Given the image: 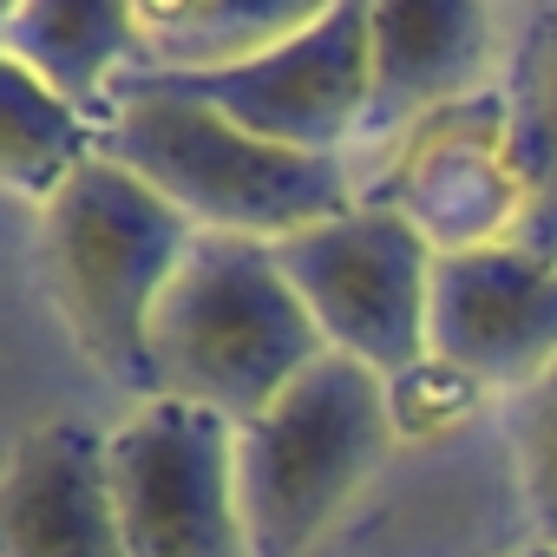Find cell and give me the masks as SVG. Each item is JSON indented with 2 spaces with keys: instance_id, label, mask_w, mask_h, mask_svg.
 I'll return each instance as SVG.
<instances>
[{
  "instance_id": "cell-14",
  "label": "cell",
  "mask_w": 557,
  "mask_h": 557,
  "mask_svg": "<svg viewBox=\"0 0 557 557\" xmlns=\"http://www.w3.org/2000/svg\"><path fill=\"white\" fill-rule=\"evenodd\" d=\"M92 158L99 125L47 92L21 60H0V184L47 210Z\"/></svg>"
},
{
  "instance_id": "cell-17",
  "label": "cell",
  "mask_w": 557,
  "mask_h": 557,
  "mask_svg": "<svg viewBox=\"0 0 557 557\" xmlns=\"http://www.w3.org/2000/svg\"><path fill=\"white\" fill-rule=\"evenodd\" d=\"M479 381H466L459 368H446V361H420V368H407V374H394L387 381V400H394V433H433V426H446V420H466L472 407H479Z\"/></svg>"
},
{
  "instance_id": "cell-7",
  "label": "cell",
  "mask_w": 557,
  "mask_h": 557,
  "mask_svg": "<svg viewBox=\"0 0 557 557\" xmlns=\"http://www.w3.org/2000/svg\"><path fill=\"white\" fill-rule=\"evenodd\" d=\"M106 479L132 557H249L230 420L190 400H145L106 440Z\"/></svg>"
},
{
  "instance_id": "cell-1",
  "label": "cell",
  "mask_w": 557,
  "mask_h": 557,
  "mask_svg": "<svg viewBox=\"0 0 557 557\" xmlns=\"http://www.w3.org/2000/svg\"><path fill=\"white\" fill-rule=\"evenodd\" d=\"M329 355L315 315L289 289L275 243L197 236L151 322L158 400H190L236 433L256 426Z\"/></svg>"
},
{
  "instance_id": "cell-2",
  "label": "cell",
  "mask_w": 557,
  "mask_h": 557,
  "mask_svg": "<svg viewBox=\"0 0 557 557\" xmlns=\"http://www.w3.org/2000/svg\"><path fill=\"white\" fill-rule=\"evenodd\" d=\"M190 243V216L112 158H92L40 210V269L79 355L145 400H158L151 322Z\"/></svg>"
},
{
  "instance_id": "cell-15",
  "label": "cell",
  "mask_w": 557,
  "mask_h": 557,
  "mask_svg": "<svg viewBox=\"0 0 557 557\" xmlns=\"http://www.w3.org/2000/svg\"><path fill=\"white\" fill-rule=\"evenodd\" d=\"M505 151L524 197L557 171V8H531L505 53Z\"/></svg>"
},
{
  "instance_id": "cell-18",
  "label": "cell",
  "mask_w": 557,
  "mask_h": 557,
  "mask_svg": "<svg viewBox=\"0 0 557 557\" xmlns=\"http://www.w3.org/2000/svg\"><path fill=\"white\" fill-rule=\"evenodd\" d=\"M505 243H518L524 256H537V262H550L557 269V171L524 197V216L511 223V236Z\"/></svg>"
},
{
  "instance_id": "cell-8",
  "label": "cell",
  "mask_w": 557,
  "mask_h": 557,
  "mask_svg": "<svg viewBox=\"0 0 557 557\" xmlns=\"http://www.w3.org/2000/svg\"><path fill=\"white\" fill-rule=\"evenodd\" d=\"M361 203L400 210L440 256L505 243L511 223L524 216V184L511 177V151H505V92L485 86L420 119L394 145L381 184L361 190Z\"/></svg>"
},
{
  "instance_id": "cell-4",
  "label": "cell",
  "mask_w": 557,
  "mask_h": 557,
  "mask_svg": "<svg viewBox=\"0 0 557 557\" xmlns=\"http://www.w3.org/2000/svg\"><path fill=\"white\" fill-rule=\"evenodd\" d=\"M387 381L348 355H322L256 426L236 433V498L249 557H302L335 511L381 472L394 446Z\"/></svg>"
},
{
  "instance_id": "cell-9",
  "label": "cell",
  "mask_w": 557,
  "mask_h": 557,
  "mask_svg": "<svg viewBox=\"0 0 557 557\" xmlns=\"http://www.w3.org/2000/svg\"><path fill=\"white\" fill-rule=\"evenodd\" d=\"M426 355L479 387H531L557 361V269L518 243L440 256Z\"/></svg>"
},
{
  "instance_id": "cell-11",
  "label": "cell",
  "mask_w": 557,
  "mask_h": 557,
  "mask_svg": "<svg viewBox=\"0 0 557 557\" xmlns=\"http://www.w3.org/2000/svg\"><path fill=\"white\" fill-rule=\"evenodd\" d=\"M8 557H132L106 479V440L79 420H34L0 479Z\"/></svg>"
},
{
  "instance_id": "cell-19",
  "label": "cell",
  "mask_w": 557,
  "mask_h": 557,
  "mask_svg": "<svg viewBox=\"0 0 557 557\" xmlns=\"http://www.w3.org/2000/svg\"><path fill=\"white\" fill-rule=\"evenodd\" d=\"M524 557H557V550H544V544H531V550H524Z\"/></svg>"
},
{
  "instance_id": "cell-3",
  "label": "cell",
  "mask_w": 557,
  "mask_h": 557,
  "mask_svg": "<svg viewBox=\"0 0 557 557\" xmlns=\"http://www.w3.org/2000/svg\"><path fill=\"white\" fill-rule=\"evenodd\" d=\"M99 158L138 171L171 210L190 216L197 236L283 243L361 203L348 158L262 145L190 99H125L119 119L99 132Z\"/></svg>"
},
{
  "instance_id": "cell-10",
  "label": "cell",
  "mask_w": 557,
  "mask_h": 557,
  "mask_svg": "<svg viewBox=\"0 0 557 557\" xmlns=\"http://www.w3.org/2000/svg\"><path fill=\"white\" fill-rule=\"evenodd\" d=\"M498 14L479 0H381L368 8V112L348 158L400 145L420 119L485 92Z\"/></svg>"
},
{
  "instance_id": "cell-6",
  "label": "cell",
  "mask_w": 557,
  "mask_h": 557,
  "mask_svg": "<svg viewBox=\"0 0 557 557\" xmlns=\"http://www.w3.org/2000/svg\"><path fill=\"white\" fill-rule=\"evenodd\" d=\"M112 99H190L262 145L348 158L368 112V0H335L296 40L223 73H119Z\"/></svg>"
},
{
  "instance_id": "cell-12",
  "label": "cell",
  "mask_w": 557,
  "mask_h": 557,
  "mask_svg": "<svg viewBox=\"0 0 557 557\" xmlns=\"http://www.w3.org/2000/svg\"><path fill=\"white\" fill-rule=\"evenodd\" d=\"M0 60H21L106 132L119 119L112 79L138 66V14L125 0H21L0 14Z\"/></svg>"
},
{
  "instance_id": "cell-13",
  "label": "cell",
  "mask_w": 557,
  "mask_h": 557,
  "mask_svg": "<svg viewBox=\"0 0 557 557\" xmlns=\"http://www.w3.org/2000/svg\"><path fill=\"white\" fill-rule=\"evenodd\" d=\"M132 73H223L315 27V0H138Z\"/></svg>"
},
{
  "instance_id": "cell-16",
  "label": "cell",
  "mask_w": 557,
  "mask_h": 557,
  "mask_svg": "<svg viewBox=\"0 0 557 557\" xmlns=\"http://www.w3.org/2000/svg\"><path fill=\"white\" fill-rule=\"evenodd\" d=\"M511 459L524 485V511L537 524V544L557 550V361L511 394Z\"/></svg>"
},
{
  "instance_id": "cell-5",
  "label": "cell",
  "mask_w": 557,
  "mask_h": 557,
  "mask_svg": "<svg viewBox=\"0 0 557 557\" xmlns=\"http://www.w3.org/2000/svg\"><path fill=\"white\" fill-rule=\"evenodd\" d=\"M289 289L315 315L329 355L374 368L381 381L426 361V309L440 249L381 203H355L348 216L309 223L275 243Z\"/></svg>"
}]
</instances>
